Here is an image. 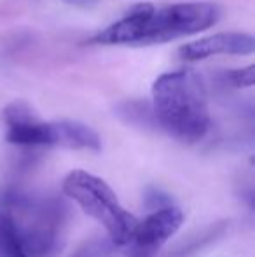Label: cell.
Here are the masks:
<instances>
[{
    "mask_svg": "<svg viewBox=\"0 0 255 257\" xmlns=\"http://www.w3.org/2000/svg\"><path fill=\"white\" fill-rule=\"evenodd\" d=\"M220 11L211 2H177L156 7L140 2L93 37L103 46H156L199 34L213 27Z\"/></svg>",
    "mask_w": 255,
    "mask_h": 257,
    "instance_id": "cell-1",
    "label": "cell"
},
{
    "mask_svg": "<svg viewBox=\"0 0 255 257\" xmlns=\"http://www.w3.org/2000/svg\"><path fill=\"white\" fill-rule=\"evenodd\" d=\"M152 110L159 130L182 144H196L210 130L206 89L194 70L164 72L152 84Z\"/></svg>",
    "mask_w": 255,
    "mask_h": 257,
    "instance_id": "cell-2",
    "label": "cell"
},
{
    "mask_svg": "<svg viewBox=\"0 0 255 257\" xmlns=\"http://www.w3.org/2000/svg\"><path fill=\"white\" fill-rule=\"evenodd\" d=\"M2 210L28 257H56L67 241L70 212L53 196L11 193Z\"/></svg>",
    "mask_w": 255,
    "mask_h": 257,
    "instance_id": "cell-3",
    "label": "cell"
},
{
    "mask_svg": "<svg viewBox=\"0 0 255 257\" xmlns=\"http://www.w3.org/2000/svg\"><path fill=\"white\" fill-rule=\"evenodd\" d=\"M63 194L105 229L116 247H126L136 226V217L129 213L112 187L86 170H72L62 182Z\"/></svg>",
    "mask_w": 255,
    "mask_h": 257,
    "instance_id": "cell-4",
    "label": "cell"
},
{
    "mask_svg": "<svg viewBox=\"0 0 255 257\" xmlns=\"http://www.w3.org/2000/svg\"><path fill=\"white\" fill-rule=\"evenodd\" d=\"M184 224V212L177 205L156 208L143 220H136L135 231L126 247H131L129 257H156L159 248L171 240Z\"/></svg>",
    "mask_w": 255,
    "mask_h": 257,
    "instance_id": "cell-5",
    "label": "cell"
},
{
    "mask_svg": "<svg viewBox=\"0 0 255 257\" xmlns=\"http://www.w3.org/2000/svg\"><path fill=\"white\" fill-rule=\"evenodd\" d=\"M6 140L18 147H48V121H42L25 100H14L2 110Z\"/></svg>",
    "mask_w": 255,
    "mask_h": 257,
    "instance_id": "cell-6",
    "label": "cell"
},
{
    "mask_svg": "<svg viewBox=\"0 0 255 257\" xmlns=\"http://www.w3.org/2000/svg\"><path fill=\"white\" fill-rule=\"evenodd\" d=\"M255 51V39L245 32H220L206 35L178 49L182 60L199 61L217 54H252Z\"/></svg>",
    "mask_w": 255,
    "mask_h": 257,
    "instance_id": "cell-7",
    "label": "cell"
},
{
    "mask_svg": "<svg viewBox=\"0 0 255 257\" xmlns=\"http://www.w3.org/2000/svg\"><path fill=\"white\" fill-rule=\"evenodd\" d=\"M48 147H62L70 151H102V139L100 135L81 121L60 119V121H48Z\"/></svg>",
    "mask_w": 255,
    "mask_h": 257,
    "instance_id": "cell-8",
    "label": "cell"
},
{
    "mask_svg": "<svg viewBox=\"0 0 255 257\" xmlns=\"http://www.w3.org/2000/svg\"><path fill=\"white\" fill-rule=\"evenodd\" d=\"M117 112H119V117H123L128 124L140 126V128H159L152 105L142 102H126L117 108Z\"/></svg>",
    "mask_w": 255,
    "mask_h": 257,
    "instance_id": "cell-9",
    "label": "cell"
},
{
    "mask_svg": "<svg viewBox=\"0 0 255 257\" xmlns=\"http://www.w3.org/2000/svg\"><path fill=\"white\" fill-rule=\"evenodd\" d=\"M0 257H28L2 210H0Z\"/></svg>",
    "mask_w": 255,
    "mask_h": 257,
    "instance_id": "cell-10",
    "label": "cell"
},
{
    "mask_svg": "<svg viewBox=\"0 0 255 257\" xmlns=\"http://www.w3.org/2000/svg\"><path fill=\"white\" fill-rule=\"evenodd\" d=\"M117 248L109 236H96L82 243L72 257H109Z\"/></svg>",
    "mask_w": 255,
    "mask_h": 257,
    "instance_id": "cell-11",
    "label": "cell"
},
{
    "mask_svg": "<svg viewBox=\"0 0 255 257\" xmlns=\"http://www.w3.org/2000/svg\"><path fill=\"white\" fill-rule=\"evenodd\" d=\"M227 79L234 88H252L255 82V67L248 65V67L229 70Z\"/></svg>",
    "mask_w": 255,
    "mask_h": 257,
    "instance_id": "cell-12",
    "label": "cell"
},
{
    "mask_svg": "<svg viewBox=\"0 0 255 257\" xmlns=\"http://www.w3.org/2000/svg\"><path fill=\"white\" fill-rule=\"evenodd\" d=\"M67 6H74V7H81V9H88V7H93L100 2V0H63Z\"/></svg>",
    "mask_w": 255,
    "mask_h": 257,
    "instance_id": "cell-13",
    "label": "cell"
}]
</instances>
